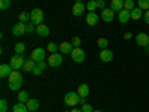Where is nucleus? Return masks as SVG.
<instances>
[{
	"label": "nucleus",
	"mask_w": 149,
	"mask_h": 112,
	"mask_svg": "<svg viewBox=\"0 0 149 112\" xmlns=\"http://www.w3.org/2000/svg\"><path fill=\"white\" fill-rule=\"evenodd\" d=\"M8 79H9V82H8V85H9V90H12V91H19L21 90V85H22V75H21V72H18V70H14L9 76H8Z\"/></svg>",
	"instance_id": "1"
},
{
	"label": "nucleus",
	"mask_w": 149,
	"mask_h": 112,
	"mask_svg": "<svg viewBox=\"0 0 149 112\" xmlns=\"http://www.w3.org/2000/svg\"><path fill=\"white\" fill-rule=\"evenodd\" d=\"M79 100H81V96L78 94V91H69L64 96V103L70 108H74L76 105H79Z\"/></svg>",
	"instance_id": "2"
},
{
	"label": "nucleus",
	"mask_w": 149,
	"mask_h": 112,
	"mask_svg": "<svg viewBox=\"0 0 149 112\" xmlns=\"http://www.w3.org/2000/svg\"><path fill=\"white\" fill-rule=\"evenodd\" d=\"M30 15H31L30 22H33L34 26H39V24H43L42 21L45 20V15H43V10H42V9H39V8H34V9H31Z\"/></svg>",
	"instance_id": "3"
},
{
	"label": "nucleus",
	"mask_w": 149,
	"mask_h": 112,
	"mask_svg": "<svg viewBox=\"0 0 149 112\" xmlns=\"http://www.w3.org/2000/svg\"><path fill=\"white\" fill-rule=\"evenodd\" d=\"M24 63H26V58H24V54H15L9 60V64L12 66L14 70H18V69H22Z\"/></svg>",
	"instance_id": "4"
},
{
	"label": "nucleus",
	"mask_w": 149,
	"mask_h": 112,
	"mask_svg": "<svg viewBox=\"0 0 149 112\" xmlns=\"http://www.w3.org/2000/svg\"><path fill=\"white\" fill-rule=\"evenodd\" d=\"M70 57L74 63H82V61H85V51L81 46H74L73 51L70 52Z\"/></svg>",
	"instance_id": "5"
},
{
	"label": "nucleus",
	"mask_w": 149,
	"mask_h": 112,
	"mask_svg": "<svg viewBox=\"0 0 149 112\" xmlns=\"http://www.w3.org/2000/svg\"><path fill=\"white\" fill-rule=\"evenodd\" d=\"M30 58L34 60L36 63H39V61H45V49L43 48H34L31 54H30Z\"/></svg>",
	"instance_id": "6"
},
{
	"label": "nucleus",
	"mask_w": 149,
	"mask_h": 112,
	"mask_svg": "<svg viewBox=\"0 0 149 112\" xmlns=\"http://www.w3.org/2000/svg\"><path fill=\"white\" fill-rule=\"evenodd\" d=\"M61 63H63V57H61V54L55 52V54H51L48 57V66L51 67H58Z\"/></svg>",
	"instance_id": "7"
},
{
	"label": "nucleus",
	"mask_w": 149,
	"mask_h": 112,
	"mask_svg": "<svg viewBox=\"0 0 149 112\" xmlns=\"http://www.w3.org/2000/svg\"><path fill=\"white\" fill-rule=\"evenodd\" d=\"M100 18H102L104 22H112V21H113V18H115V12L112 10L110 8H104V9L102 10Z\"/></svg>",
	"instance_id": "8"
},
{
	"label": "nucleus",
	"mask_w": 149,
	"mask_h": 112,
	"mask_svg": "<svg viewBox=\"0 0 149 112\" xmlns=\"http://www.w3.org/2000/svg\"><path fill=\"white\" fill-rule=\"evenodd\" d=\"M130 20H131V10H128V9L124 8L122 10H119V12H118V21H119V22L127 24Z\"/></svg>",
	"instance_id": "9"
},
{
	"label": "nucleus",
	"mask_w": 149,
	"mask_h": 112,
	"mask_svg": "<svg viewBox=\"0 0 149 112\" xmlns=\"http://www.w3.org/2000/svg\"><path fill=\"white\" fill-rule=\"evenodd\" d=\"M98 20H100V17H98L95 12H88V14H86V17H85L86 24H88V26H91V27H95V26H97Z\"/></svg>",
	"instance_id": "10"
},
{
	"label": "nucleus",
	"mask_w": 149,
	"mask_h": 112,
	"mask_svg": "<svg viewBox=\"0 0 149 112\" xmlns=\"http://www.w3.org/2000/svg\"><path fill=\"white\" fill-rule=\"evenodd\" d=\"M12 33H14L15 36H22V34H27L26 32V22H21L18 21L14 27H12Z\"/></svg>",
	"instance_id": "11"
},
{
	"label": "nucleus",
	"mask_w": 149,
	"mask_h": 112,
	"mask_svg": "<svg viewBox=\"0 0 149 112\" xmlns=\"http://www.w3.org/2000/svg\"><path fill=\"white\" fill-rule=\"evenodd\" d=\"M136 43L143 46V48H146L149 45V36L146 33H137V34H136Z\"/></svg>",
	"instance_id": "12"
},
{
	"label": "nucleus",
	"mask_w": 149,
	"mask_h": 112,
	"mask_svg": "<svg viewBox=\"0 0 149 112\" xmlns=\"http://www.w3.org/2000/svg\"><path fill=\"white\" fill-rule=\"evenodd\" d=\"M85 10H86V5H84L82 2H81V3H74L73 8H72V14H73L74 17H81Z\"/></svg>",
	"instance_id": "13"
},
{
	"label": "nucleus",
	"mask_w": 149,
	"mask_h": 112,
	"mask_svg": "<svg viewBox=\"0 0 149 112\" xmlns=\"http://www.w3.org/2000/svg\"><path fill=\"white\" fill-rule=\"evenodd\" d=\"M100 60L103 61V63H110L112 60H113V52L110 51V49H102L100 52Z\"/></svg>",
	"instance_id": "14"
},
{
	"label": "nucleus",
	"mask_w": 149,
	"mask_h": 112,
	"mask_svg": "<svg viewBox=\"0 0 149 112\" xmlns=\"http://www.w3.org/2000/svg\"><path fill=\"white\" fill-rule=\"evenodd\" d=\"M46 66H48L46 61H39V63H36V67L33 70V75H34V76H40V75L45 72Z\"/></svg>",
	"instance_id": "15"
},
{
	"label": "nucleus",
	"mask_w": 149,
	"mask_h": 112,
	"mask_svg": "<svg viewBox=\"0 0 149 112\" xmlns=\"http://www.w3.org/2000/svg\"><path fill=\"white\" fill-rule=\"evenodd\" d=\"M73 45H72V42H61L60 43V52L61 54H70L72 51H73Z\"/></svg>",
	"instance_id": "16"
},
{
	"label": "nucleus",
	"mask_w": 149,
	"mask_h": 112,
	"mask_svg": "<svg viewBox=\"0 0 149 112\" xmlns=\"http://www.w3.org/2000/svg\"><path fill=\"white\" fill-rule=\"evenodd\" d=\"M12 72H14V69L10 64H2L0 66V78H8Z\"/></svg>",
	"instance_id": "17"
},
{
	"label": "nucleus",
	"mask_w": 149,
	"mask_h": 112,
	"mask_svg": "<svg viewBox=\"0 0 149 112\" xmlns=\"http://www.w3.org/2000/svg\"><path fill=\"white\" fill-rule=\"evenodd\" d=\"M36 33L40 37H46L49 36V27L45 26V24H39V26H36Z\"/></svg>",
	"instance_id": "18"
},
{
	"label": "nucleus",
	"mask_w": 149,
	"mask_h": 112,
	"mask_svg": "<svg viewBox=\"0 0 149 112\" xmlns=\"http://www.w3.org/2000/svg\"><path fill=\"white\" fill-rule=\"evenodd\" d=\"M110 9L113 12H119L124 9V0H110Z\"/></svg>",
	"instance_id": "19"
},
{
	"label": "nucleus",
	"mask_w": 149,
	"mask_h": 112,
	"mask_svg": "<svg viewBox=\"0 0 149 112\" xmlns=\"http://www.w3.org/2000/svg\"><path fill=\"white\" fill-rule=\"evenodd\" d=\"M34 67H36V61L31 60L30 57L26 58V63H24V66H22V70H24V72H33Z\"/></svg>",
	"instance_id": "20"
},
{
	"label": "nucleus",
	"mask_w": 149,
	"mask_h": 112,
	"mask_svg": "<svg viewBox=\"0 0 149 112\" xmlns=\"http://www.w3.org/2000/svg\"><path fill=\"white\" fill-rule=\"evenodd\" d=\"M78 94L81 96V97H86L90 94V87H88V84H81L79 87H78Z\"/></svg>",
	"instance_id": "21"
},
{
	"label": "nucleus",
	"mask_w": 149,
	"mask_h": 112,
	"mask_svg": "<svg viewBox=\"0 0 149 112\" xmlns=\"http://www.w3.org/2000/svg\"><path fill=\"white\" fill-rule=\"evenodd\" d=\"M26 105H27L29 111H31V112L37 111V109H39V106H40V103H39V100H37V99H30Z\"/></svg>",
	"instance_id": "22"
},
{
	"label": "nucleus",
	"mask_w": 149,
	"mask_h": 112,
	"mask_svg": "<svg viewBox=\"0 0 149 112\" xmlns=\"http://www.w3.org/2000/svg\"><path fill=\"white\" fill-rule=\"evenodd\" d=\"M27 111H29L27 105L21 103V102H18L17 105H14V108H12V112H27Z\"/></svg>",
	"instance_id": "23"
},
{
	"label": "nucleus",
	"mask_w": 149,
	"mask_h": 112,
	"mask_svg": "<svg viewBox=\"0 0 149 112\" xmlns=\"http://www.w3.org/2000/svg\"><path fill=\"white\" fill-rule=\"evenodd\" d=\"M143 17V10L137 6V8H134L133 10H131V20H140Z\"/></svg>",
	"instance_id": "24"
},
{
	"label": "nucleus",
	"mask_w": 149,
	"mask_h": 112,
	"mask_svg": "<svg viewBox=\"0 0 149 112\" xmlns=\"http://www.w3.org/2000/svg\"><path fill=\"white\" fill-rule=\"evenodd\" d=\"M46 51H49L51 54H55V52L60 51V45H57L55 42H49V43L46 45Z\"/></svg>",
	"instance_id": "25"
},
{
	"label": "nucleus",
	"mask_w": 149,
	"mask_h": 112,
	"mask_svg": "<svg viewBox=\"0 0 149 112\" xmlns=\"http://www.w3.org/2000/svg\"><path fill=\"white\" fill-rule=\"evenodd\" d=\"M29 100H30L29 93H27V91H21V90H19V93H18V102H21V103H27Z\"/></svg>",
	"instance_id": "26"
},
{
	"label": "nucleus",
	"mask_w": 149,
	"mask_h": 112,
	"mask_svg": "<svg viewBox=\"0 0 149 112\" xmlns=\"http://www.w3.org/2000/svg\"><path fill=\"white\" fill-rule=\"evenodd\" d=\"M18 20H19L21 22H27V21H30V20H31V15H30V12H27V10H22V12H19V15H18Z\"/></svg>",
	"instance_id": "27"
},
{
	"label": "nucleus",
	"mask_w": 149,
	"mask_h": 112,
	"mask_svg": "<svg viewBox=\"0 0 149 112\" xmlns=\"http://www.w3.org/2000/svg\"><path fill=\"white\" fill-rule=\"evenodd\" d=\"M97 45H98V48H100V49H106L107 45H109V42H107L106 37H98V39H97Z\"/></svg>",
	"instance_id": "28"
},
{
	"label": "nucleus",
	"mask_w": 149,
	"mask_h": 112,
	"mask_svg": "<svg viewBox=\"0 0 149 112\" xmlns=\"http://www.w3.org/2000/svg\"><path fill=\"white\" fill-rule=\"evenodd\" d=\"M86 9H88V12H95L97 8V0H90L88 3H86Z\"/></svg>",
	"instance_id": "29"
},
{
	"label": "nucleus",
	"mask_w": 149,
	"mask_h": 112,
	"mask_svg": "<svg viewBox=\"0 0 149 112\" xmlns=\"http://www.w3.org/2000/svg\"><path fill=\"white\" fill-rule=\"evenodd\" d=\"M137 6L142 10H148L149 9V0H137Z\"/></svg>",
	"instance_id": "30"
},
{
	"label": "nucleus",
	"mask_w": 149,
	"mask_h": 112,
	"mask_svg": "<svg viewBox=\"0 0 149 112\" xmlns=\"http://www.w3.org/2000/svg\"><path fill=\"white\" fill-rule=\"evenodd\" d=\"M124 8L128 9V10H133L136 8V3H134V0H124Z\"/></svg>",
	"instance_id": "31"
},
{
	"label": "nucleus",
	"mask_w": 149,
	"mask_h": 112,
	"mask_svg": "<svg viewBox=\"0 0 149 112\" xmlns=\"http://www.w3.org/2000/svg\"><path fill=\"white\" fill-rule=\"evenodd\" d=\"M24 51H26V45H24L22 42L15 45V54H24Z\"/></svg>",
	"instance_id": "32"
},
{
	"label": "nucleus",
	"mask_w": 149,
	"mask_h": 112,
	"mask_svg": "<svg viewBox=\"0 0 149 112\" xmlns=\"http://www.w3.org/2000/svg\"><path fill=\"white\" fill-rule=\"evenodd\" d=\"M9 6H10V0H0V9L2 10L9 9Z\"/></svg>",
	"instance_id": "33"
},
{
	"label": "nucleus",
	"mask_w": 149,
	"mask_h": 112,
	"mask_svg": "<svg viewBox=\"0 0 149 112\" xmlns=\"http://www.w3.org/2000/svg\"><path fill=\"white\" fill-rule=\"evenodd\" d=\"M26 32H27V34L36 32V26H34L33 22H27V24H26Z\"/></svg>",
	"instance_id": "34"
},
{
	"label": "nucleus",
	"mask_w": 149,
	"mask_h": 112,
	"mask_svg": "<svg viewBox=\"0 0 149 112\" xmlns=\"http://www.w3.org/2000/svg\"><path fill=\"white\" fill-rule=\"evenodd\" d=\"M6 111H8V102L5 99H2L0 100V112H6Z\"/></svg>",
	"instance_id": "35"
},
{
	"label": "nucleus",
	"mask_w": 149,
	"mask_h": 112,
	"mask_svg": "<svg viewBox=\"0 0 149 112\" xmlns=\"http://www.w3.org/2000/svg\"><path fill=\"white\" fill-rule=\"evenodd\" d=\"M82 112H93V106L91 105H88V103H85V105H82Z\"/></svg>",
	"instance_id": "36"
},
{
	"label": "nucleus",
	"mask_w": 149,
	"mask_h": 112,
	"mask_svg": "<svg viewBox=\"0 0 149 112\" xmlns=\"http://www.w3.org/2000/svg\"><path fill=\"white\" fill-rule=\"evenodd\" d=\"M72 45H73V46H79V45H81V37L74 36L73 39H72Z\"/></svg>",
	"instance_id": "37"
},
{
	"label": "nucleus",
	"mask_w": 149,
	"mask_h": 112,
	"mask_svg": "<svg viewBox=\"0 0 149 112\" xmlns=\"http://www.w3.org/2000/svg\"><path fill=\"white\" fill-rule=\"evenodd\" d=\"M97 8L103 10V9L106 8V5H104V0H97Z\"/></svg>",
	"instance_id": "38"
},
{
	"label": "nucleus",
	"mask_w": 149,
	"mask_h": 112,
	"mask_svg": "<svg viewBox=\"0 0 149 112\" xmlns=\"http://www.w3.org/2000/svg\"><path fill=\"white\" fill-rule=\"evenodd\" d=\"M143 18H145V21H146V24H149V9L143 14Z\"/></svg>",
	"instance_id": "39"
},
{
	"label": "nucleus",
	"mask_w": 149,
	"mask_h": 112,
	"mask_svg": "<svg viewBox=\"0 0 149 112\" xmlns=\"http://www.w3.org/2000/svg\"><path fill=\"white\" fill-rule=\"evenodd\" d=\"M131 37H133V34H131V33H128V32H127V33H124V39H125V41H130Z\"/></svg>",
	"instance_id": "40"
},
{
	"label": "nucleus",
	"mask_w": 149,
	"mask_h": 112,
	"mask_svg": "<svg viewBox=\"0 0 149 112\" xmlns=\"http://www.w3.org/2000/svg\"><path fill=\"white\" fill-rule=\"evenodd\" d=\"M86 103V97H81V100H79V105H85Z\"/></svg>",
	"instance_id": "41"
},
{
	"label": "nucleus",
	"mask_w": 149,
	"mask_h": 112,
	"mask_svg": "<svg viewBox=\"0 0 149 112\" xmlns=\"http://www.w3.org/2000/svg\"><path fill=\"white\" fill-rule=\"evenodd\" d=\"M70 112H82V109H79V108H73Z\"/></svg>",
	"instance_id": "42"
},
{
	"label": "nucleus",
	"mask_w": 149,
	"mask_h": 112,
	"mask_svg": "<svg viewBox=\"0 0 149 112\" xmlns=\"http://www.w3.org/2000/svg\"><path fill=\"white\" fill-rule=\"evenodd\" d=\"M145 51H146V54H149V45H148V46L145 48Z\"/></svg>",
	"instance_id": "43"
},
{
	"label": "nucleus",
	"mask_w": 149,
	"mask_h": 112,
	"mask_svg": "<svg viewBox=\"0 0 149 112\" xmlns=\"http://www.w3.org/2000/svg\"><path fill=\"white\" fill-rule=\"evenodd\" d=\"M82 2V0H76V3H81Z\"/></svg>",
	"instance_id": "44"
},
{
	"label": "nucleus",
	"mask_w": 149,
	"mask_h": 112,
	"mask_svg": "<svg viewBox=\"0 0 149 112\" xmlns=\"http://www.w3.org/2000/svg\"><path fill=\"white\" fill-rule=\"evenodd\" d=\"M93 112H102V111H98V109H97V111H93Z\"/></svg>",
	"instance_id": "45"
},
{
	"label": "nucleus",
	"mask_w": 149,
	"mask_h": 112,
	"mask_svg": "<svg viewBox=\"0 0 149 112\" xmlns=\"http://www.w3.org/2000/svg\"><path fill=\"white\" fill-rule=\"evenodd\" d=\"M64 112H67V111H64Z\"/></svg>",
	"instance_id": "46"
},
{
	"label": "nucleus",
	"mask_w": 149,
	"mask_h": 112,
	"mask_svg": "<svg viewBox=\"0 0 149 112\" xmlns=\"http://www.w3.org/2000/svg\"><path fill=\"white\" fill-rule=\"evenodd\" d=\"M134 2H136V0H134Z\"/></svg>",
	"instance_id": "47"
}]
</instances>
